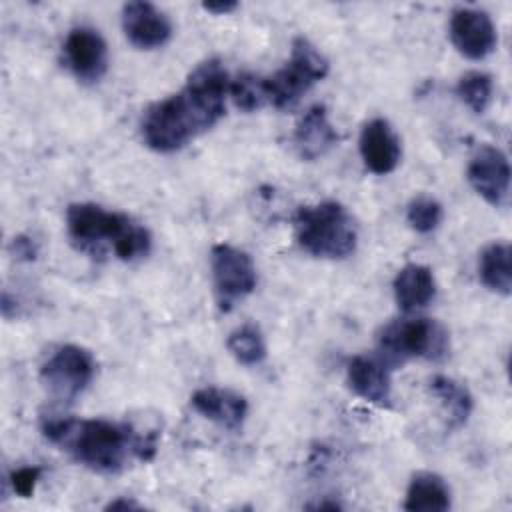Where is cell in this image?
I'll return each instance as SVG.
<instances>
[{"mask_svg":"<svg viewBox=\"0 0 512 512\" xmlns=\"http://www.w3.org/2000/svg\"><path fill=\"white\" fill-rule=\"evenodd\" d=\"M228 90L230 78L222 62H200L180 92L146 108L140 122L144 144L160 154L180 150L224 116Z\"/></svg>","mask_w":512,"mask_h":512,"instance_id":"1","label":"cell"},{"mask_svg":"<svg viewBox=\"0 0 512 512\" xmlns=\"http://www.w3.org/2000/svg\"><path fill=\"white\" fill-rule=\"evenodd\" d=\"M42 434L78 464L100 474H116L132 458L152 460L158 438V432L138 434L126 422L104 418H48Z\"/></svg>","mask_w":512,"mask_h":512,"instance_id":"2","label":"cell"},{"mask_svg":"<svg viewBox=\"0 0 512 512\" xmlns=\"http://www.w3.org/2000/svg\"><path fill=\"white\" fill-rule=\"evenodd\" d=\"M66 230L74 246L92 256L112 250L118 260L132 262L144 258L152 248L148 228L122 212L106 210L92 202L68 206Z\"/></svg>","mask_w":512,"mask_h":512,"instance_id":"3","label":"cell"},{"mask_svg":"<svg viewBox=\"0 0 512 512\" xmlns=\"http://www.w3.org/2000/svg\"><path fill=\"white\" fill-rule=\"evenodd\" d=\"M294 230L298 246L314 258L342 260L358 244L354 218L340 202L332 200L300 206L294 214Z\"/></svg>","mask_w":512,"mask_h":512,"instance_id":"4","label":"cell"},{"mask_svg":"<svg viewBox=\"0 0 512 512\" xmlns=\"http://www.w3.org/2000/svg\"><path fill=\"white\" fill-rule=\"evenodd\" d=\"M330 70L326 56L304 36L292 40L288 62L272 76L262 78L266 104L274 108L294 106Z\"/></svg>","mask_w":512,"mask_h":512,"instance_id":"5","label":"cell"},{"mask_svg":"<svg viewBox=\"0 0 512 512\" xmlns=\"http://www.w3.org/2000/svg\"><path fill=\"white\" fill-rule=\"evenodd\" d=\"M378 350L388 366H398L412 358L438 360L448 352V334L430 318L394 320L382 328Z\"/></svg>","mask_w":512,"mask_h":512,"instance_id":"6","label":"cell"},{"mask_svg":"<svg viewBox=\"0 0 512 512\" xmlns=\"http://www.w3.org/2000/svg\"><path fill=\"white\" fill-rule=\"evenodd\" d=\"M94 372L96 362L86 348L62 344L40 366V382L54 400L72 402L88 388Z\"/></svg>","mask_w":512,"mask_h":512,"instance_id":"7","label":"cell"},{"mask_svg":"<svg viewBox=\"0 0 512 512\" xmlns=\"http://www.w3.org/2000/svg\"><path fill=\"white\" fill-rule=\"evenodd\" d=\"M210 270L218 308L230 312L256 288V268L244 250L232 244H214L210 250Z\"/></svg>","mask_w":512,"mask_h":512,"instance_id":"8","label":"cell"},{"mask_svg":"<svg viewBox=\"0 0 512 512\" xmlns=\"http://www.w3.org/2000/svg\"><path fill=\"white\" fill-rule=\"evenodd\" d=\"M470 186L490 206H506L510 198V164L506 154L496 146H480L466 170Z\"/></svg>","mask_w":512,"mask_h":512,"instance_id":"9","label":"cell"},{"mask_svg":"<svg viewBox=\"0 0 512 512\" xmlns=\"http://www.w3.org/2000/svg\"><path fill=\"white\" fill-rule=\"evenodd\" d=\"M62 56L66 68L80 82H98L108 70V46L100 32L88 26L70 30L62 46Z\"/></svg>","mask_w":512,"mask_h":512,"instance_id":"10","label":"cell"},{"mask_svg":"<svg viewBox=\"0 0 512 512\" xmlns=\"http://www.w3.org/2000/svg\"><path fill=\"white\" fill-rule=\"evenodd\" d=\"M448 34L454 48L468 60L486 58L498 42L492 18L476 8L454 10Z\"/></svg>","mask_w":512,"mask_h":512,"instance_id":"11","label":"cell"},{"mask_svg":"<svg viewBox=\"0 0 512 512\" xmlns=\"http://www.w3.org/2000/svg\"><path fill=\"white\" fill-rule=\"evenodd\" d=\"M122 30L132 46L140 50H154L170 40L172 22L154 4L136 0L122 8Z\"/></svg>","mask_w":512,"mask_h":512,"instance_id":"12","label":"cell"},{"mask_svg":"<svg viewBox=\"0 0 512 512\" xmlns=\"http://www.w3.org/2000/svg\"><path fill=\"white\" fill-rule=\"evenodd\" d=\"M358 148L364 166L378 176L390 174L402 156L400 138L384 118H372L362 126Z\"/></svg>","mask_w":512,"mask_h":512,"instance_id":"13","label":"cell"},{"mask_svg":"<svg viewBox=\"0 0 512 512\" xmlns=\"http://www.w3.org/2000/svg\"><path fill=\"white\" fill-rule=\"evenodd\" d=\"M192 408L206 420L216 422L226 430H240L248 416V402L242 394L230 388L204 386L190 396Z\"/></svg>","mask_w":512,"mask_h":512,"instance_id":"14","label":"cell"},{"mask_svg":"<svg viewBox=\"0 0 512 512\" xmlns=\"http://www.w3.org/2000/svg\"><path fill=\"white\" fill-rule=\"evenodd\" d=\"M346 378L356 396L376 406H388L392 384L390 366L382 358L358 354L346 366Z\"/></svg>","mask_w":512,"mask_h":512,"instance_id":"15","label":"cell"},{"mask_svg":"<svg viewBox=\"0 0 512 512\" xmlns=\"http://www.w3.org/2000/svg\"><path fill=\"white\" fill-rule=\"evenodd\" d=\"M340 136L328 120V112L322 104H316L304 112L294 128V148L302 160H316L338 144Z\"/></svg>","mask_w":512,"mask_h":512,"instance_id":"16","label":"cell"},{"mask_svg":"<svg viewBox=\"0 0 512 512\" xmlns=\"http://www.w3.org/2000/svg\"><path fill=\"white\" fill-rule=\"evenodd\" d=\"M394 298L402 312H414L428 306L436 296V280L428 266L406 264L398 270L394 282Z\"/></svg>","mask_w":512,"mask_h":512,"instance_id":"17","label":"cell"},{"mask_svg":"<svg viewBox=\"0 0 512 512\" xmlns=\"http://www.w3.org/2000/svg\"><path fill=\"white\" fill-rule=\"evenodd\" d=\"M450 488L434 472H416L408 484L404 510L408 512H446L450 508Z\"/></svg>","mask_w":512,"mask_h":512,"instance_id":"18","label":"cell"},{"mask_svg":"<svg viewBox=\"0 0 512 512\" xmlns=\"http://www.w3.org/2000/svg\"><path fill=\"white\" fill-rule=\"evenodd\" d=\"M430 392L438 398L450 428H460L468 422L474 402L470 390L464 384L450 376L438 374L430 380Z\"/></svg>","mask_w":512,"mask_h":512,"instance_id":"19","label":"cell"},{"mask_svg":"<svg viewBox=\"0 0 512 512\" xmlns=\"http://www.w3.org/2000/svg\"><path fill=\"white\" fill-rule=\"evenodd\" d=\"M510 256L512 248L508 242H492L482 250L478 262V276L482 284L502 296H508L512 288Z\"/></svg>","mask_w":512,"mask_h":512,"instance_id":"20","label":"cell"},{"mask_svg":"<svg viewBox=\"0 0 512 512\" xmlns=\"http://www.w3.org/2000/svg\"><path fill=\"white\" fill-rule=\"evenodd\" d=\"M226 348L232 354V358L244 366H256L264 362L268 352L262 330L252 322L232 330L226 340Z\"/></svg>","mask_w":512,"mask_h":512,"instance_id":"21","label":"cell"},{"mask_svg":"<svg viewBox=\"0 0 512 512\" xmlns=\"http://www.w3.org/2000/svg\"><path fill=\"white\" fill-rule=\"evenodd\" d=\"M492 92H494L492 76L486 72H480V70L466 72L464 76H460V80L456 84L458 98L476 114L486 112V108L492 102Z\"/></svg>","mask_w":512,"mask_h":512,"instance_id":"22","label":"cell"},{"mask_svg":"<svg viewBox=\"0 0 512 512\" xmlns=\"http://www.w3.org/2000/svg\"><path fill=\"white\" fill-rule=\"evenodd\" d=\"M228 96L232 98L234 106L242 112H254L262 106H268L262 88V78L254 74H240L234 80H230Z\"/></svg>","mask_w":512,"mask_h":512,"instance_id":"23","label":"cell"},{"mask_svg":"<svg viewBox=\"0 0 512 512\" xmlns=\"http://www.w3.org/2000/svg\"><path fill=\"white\" fill-rule=\"evenodd\" d=\"M444 210L442 204L432 196H418L410 200L406 208V220L412 230L418 234H430L434 232L442 222Z\"/></svg>","mask_w":512,"mask_h":512,"instance_id":"24","label":"cell"},{"mask_svg":"<svg viewBox=\"0 0 512 512\" xmlns=\"http://www.w3.org/2000/svg\"><path fill=\"white\" fill-rule=\"evenodd\" d=\"M40 476H42L40 466H22L10 474V486H12L14 494H18L22 498H30L36 490Z\"/></svg>","mask_w":512,"mask_h":512,"instance_id":"25","label":"cell"},{"mask_svg":"<svg viewBox=\"0 0 512 512\" xmlns=\"http://www.w3.org/2000/svg\"><path fill=\"white\" fill-rule=\"evenodd\" d=\"M12 250L16 254V258L20 260H34L36 258V244L28 238V236H16L12 240Z\"/></svg>","mask_w":512,"mask_h":512,"instance_id":"26","label":"cell"},{"mask_svg":"<svg viewBox=\"0 0 512 512\" xmlns=\"http://www.w3.org/2000/svg\"><path fill=\"white\" fill-rule=\"evenodd\" d=\"M202 8H204L206 12H210V14H228V12L236 10L238 4H236V2H218V4L206 2V4H202Z\"/></svg>","mask_w":512,"mask_h":512,"instance_id":"27","label":"cell"},{"mask_svg":"<svg viewBox=\"0 0 512 512\" xmlns=\"http://www.w3.org/2000/svg\"><path fill=\"white\" fill-rule=\"evenodd\" d=\"M142 504L134 502V500H128V498H116L112 502L106 504L104 510H140Z\"/></svg>","mask_w":512,"mask_h":512,"instance_id":"28","label":"cell"},{"mask_svg":"<svg viewBox=\"0 0 512 512\" xmlns=\"http://www.w3.org/2000/svg\"><path fill=\"white\" fill-rule=\"evenodd\" d=\"M314 510H340L342 506L338 502H318L312 506Z\"/></svg>","mask_w":512,"mask_h":512,"instance_id":"29","label":"cell"}]
</instances>
